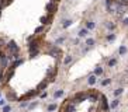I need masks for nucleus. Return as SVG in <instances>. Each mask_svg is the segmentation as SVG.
Masks as SVG:
<instances>
[{
    "instance_id": "obj_32",
    "label": "nucleus",
    "mask_w": 128,
    "mask_h": 112,
    "mask_svg": "<svg viewBox=\"0 0 128 112\" xmlns=\"http://www.w3.org/2000/svg\"><path fill=\"white\" fill-rule=\"evenodd\" d=\"M7 104V100L6 98H0V107H4Z\"/></svg>"
},
{
    "instance_id": "obj_5",
    "label": "nucleus",
    "mask_w": 128,
    "mask_h": 112,
    "mask_svg": "<svg viewBox=\"0 0 128 112\" xmlns=\"http://www.w3.org/2000/svg\"><path fill=\"white\" fill-rule=\"evenodd\" d=\"M47 11H48V13H51V14H55V13L58 11V3H55V1H52V0H49V3L47 4Z\"/></svg>"
},
{
    "instance_id": "obj_30",
    "label": "nucleus",
    "mask_w": 128,
    "mask_h": 112,
    "mask_svg": "<svg viewBox=\"0 0 128 112\" xmlns=\"http://www.w3.org/2000/svg\"><path fill=\"white\" fill-rule=\"evenodd\" d=\"M70 62H72V56H66V58L63 59V65H65V66H68Z\"/></svg>"
},
{
    "instance_id": "obj_21",
    "label": "nucleus",
    "mask_w": 128,
    "mask_h": 112,
    "mask_svg": "<svg viewBox=\"0 0 128 112\" xmlns=\"http://www.w3.org/2000/svg\"><path fill=\"white\" fill-rule=\"evenodd\" d=\"M58 108H59V107H58V104H55V102H54V104H49V105L47 107V111H48V112H54V111H56Z\"/></svg>"
},
{
    "instance_id": "obj_20",
    "label": "nucleus",
    "mask_w": 128,
    "mask_h": 112,
    "mask_svg": "<svg viewBox=\"0 0 128 112\" xmlns=\"http://www.w3.org/2000/svg\"><path fill=\"white\" fill-rule=\"evenodd\" d=\"M117 58H111V59H109V62H107V67H114L116 65H117Z\"/></svg>"
},
{
    "instance_id": "obj_13",
    "label": "nucleus",
    "mask_w": 128,
    "mask_h": 112,
    "mask_svg": "<svg viewBox=\"0 0 128 112\" xmlns=\"http://www.w3.org/2000/svg\"><path fill=\"white\" fill-rule=\"evenodd\" d=\"M86 28H87L89 31L94 29V28H96V22H94L93 20H87V21H86Z\"/></svg>"
},
{
    "instance_id": "obj_9",
    "label": "nucleus",
    "mask_w": 128,
    "mask_h": 112,
    "mask_svg": "<svg viewBox=\"0 0 128 112\" xmlns=\"http://www.w3.org/2000/svg\"><path fill=\"white\" fill-rule=\"evenodd\" d=\"M87 35H89V29H87L86 27L80 28L79 32H78V38H87Z\"/></svg>"
},
{
    "instance_id": "obj_16",
    "label": "nucleus",
    "mask_w": 128,
    "mask_h": 112,
    "mask_svg": "<svg viewBox=\"0 0 128 112\" xmlns=\"http://www.w3.org/2000/svg\"><path fill=\"white\" fill-rule=\"evenodd\" d=\"M94 43H96V39H94V38H86V41H85V45H87V46H90V48H93Z\"/></svg>"
},
{
    "instance_id": "obj_6",
    "label": "nucleus",
    "mask_w": 128,
    "mask_h": 112,
    "mask_svg": "<svg viewBox=\"0 0 128 112\" xmlns=\"http://www.w3.org/2000/svg\"><path fill=\"white\" fill-rule=\"evenodd\" d=\"M48 84H49V81H48V80H42V81L38 84V87H37L38 93H44V91L48 88Z\"/></svg>"
},
{
    "instance_id": "obj_1",
    "label": "nucleus",
    "mask_w": 128,
    "mask_h": 112,
    "mask_svg": "<svg viewBox=\"0 0 128 112\" xmlns=\"http://www.w3.org/2000/svg\"><path fill=\"white\" fill-rule=\"evenodd\" d=\"M6 51L8 53H20V46L14 42V41H10L7 45H6Z\"/></svg>"
},
{
    "instance_id": "obj_3",
    "label": "nucleus",
    "mask_w": 128,
    "mask_h": 112,
    "mask_svg": "<svg viewBox=\"0 0 128 112\" xmlns=\"http://www.w3.org/2000/svg\"><path fill=\"white\" fill-rule=\"evenodd\" d=\"M89 93V101L90 102H97V101H100V93L99 91H96V90H89L87 91Z\"/></svg>"
},
{
    "instance_id": "obj_2",
    "label": "nucleus",
    "mask_w": 128,
    "mask_h": 112,
    "mask_svg": "<svg viewBox=\"0 0 128 112\" xmlns=\"http://www.w3.org/2000/svg\"><path fill=\"white\" fill-rule=\"evenodd\" d=\"M41 24L45 27V25H51L52 24V21H54V14H51V13H47L45 15H42L41 17Z\"/></svg>"
},
{
    "instance_id": "obj_11",
    "label": "nucleus",
    "mask_w": 128,
    "mask_h": 112,
    "mask_svg": "<svg viewBox=\"0 0 128 112\" xmlns=\"http://www.w3.org/2000/svg\"><path fill=\"white\" fill-rule=\"evenodd\" d=\"M120 102H121V101H120V98H114V100L111 101V104H110V109H113V111H114V109H117V108L120 107Z\"/></svg>"
},
{
    "instance_id": "obj_14",
    "label": "nucleus",
    "mask_w": 128,
    "mask_h": 112,
    "mask_svg": "<svg viewBox=\"0 0 128 112\" xmlns=\"http://www.w3.org/2000/svg\"><path fill=\"white\" fill-rule=\"evenodd\" d=\"M103 73H104V69H103L101 66H96L94 70H93V74H94V76H101Z\"/></svg>"
},
{
    "instance_id": "obj_15",
    "label": "nucleus",
    "mask_w": 128,
    "mask_h": 112,
    "mask_svg": "<svg viewBox=\"0 0 128 112\" xmlns=\"http://www.w3.org/2000/svg\"><path fill=\"white\" fill-rule=\"evenodd\" d=\"M104 25H106V28H107L109 31H114V29H116V27H117L113 21H106V24H104Z\"/></svg>"
},
{
    "instance_id": "obj_31",
    "label": "nucleus",
    "mask_w": 128,
    "mask_h": 112,
    "mask_svg": "<svg viewBox=\"0 0 128 112\" xmlns=\"http://www.w3.org/2000/svg\"><path fill=\"white\" fill-rule=\"evenodd\" d=\"M121 22H123V25H124V27H128V15L123 18V21H121Z\"/></svg>"
},
{
    "instance_id": "obj_28",
    "label": "nucleus",
    "mask_w": 128,
    "mask_h": 112,
    "mask_svg": "<svg viewBox=\"0 0 128 112\" xmlns=\"http://www.w3.org/2000/svg\"><path fill=\"white\" fill-rule=\"evenodd\" d=\"M11 109H13V107L8 105V104H6V105L1 108V112H11Z\"/></svg>"
},
{
    "instance_id": "obj_36",
    "label": "nucleus",
    "mask_w": 128,
    "mask_h": 112,
    "mask_svg": "<svg viewBox=\"0 0 128 112\" xmlns=\"http://www.w3.org/2000/svg\"><path fill=\"white\" fill-rule=\"evenodd\" d=\"M0 98H1V93H0Z\"/></svg>"
},
{
    "instance_id": "obj_19",
    "label": "nucleus",
    "mask_w": 128,
    "mask_h": 112,
    "mask_svg": "<svg viewBox=\"0 0 128 112\" xmlns=\"http://www.w3.org/2000/svg\"><path fill=\"white\" fill-rule=\"evenodd\" d=\"M23 63H24V59H21V58H20V59H17V60H13V63H11V66H13V67L16 69V67H18V66H21Z\"/></svg>"
},
{
    "instance_id": "obj_17",
    "label": "nucleus",
    "mask_w": 128,
    "mask_h": 112,
    "mask_svg": "<svg viewBox=\"0 0 128 112\" xmlns=\"http://www.w3.org/2000/svg\"><path fill=\"white\" fill-rule=\"evenodd\" d=\"M116 38H117V34H114V32H110L109 35H106V41L107 42H113Z\"/></svg>"
},
{
    "instance_id": "obj_37",
    "label": "nucleus",
    "mask_w": 128,
    "mask_h": 112,
    "mask_svg": "<svg viewBox=\"0 0 128 112\" xmlns=\"http://www.w3.org/2000/svg\"><path fill=\"white\" fill-rule=\"evenodd\" d=\"M127 73H128V70H127Z\"/></svg>"
},
{
    "instance_id": "obj_12",
    "label": "nucleus",
    "mask_w": 128,
    "mask_h": 112,
    "mask_svg": "<svg viewBox=\"0 0 128 112\" xmlns=\"http://www.w3.org/2000/svg\"><path fill=\"white\" fill-rule=\"evenodd\" d=\"M128 53V48L125 45H121L120 48H118V56H125Z\"/></svg>"
},
{
    "instance_id": "obj_7",
    "label": "nucleus",
    "mask_w": 128,
    "mask_h": 112,
    "mask_svg": "<svg viewBox=\"0 0 128 112\" xmlns=\"http://www.w3.org/2000/svg\"><path fill=\"white\" fill-rule=\"evenodd\" d=\"M6 100H7V101H10V102H14V101H20V98L17 97V94H14L13 91H8V93L6 94Z\"/></svg>"
},
{
    "instance_id": "obj_35",
    "label": "nucleus",
    "mask_w": 128,
    "mask_h": 112,
    "mask_svg": "<svg viewBox=\"0 0 128 112\" xmlns=\"http://www.w3.org/2000/svg\"><path fill=\"white\" fill-rule=\"evenodd\" d=\"M1 10H3V8H0V17H1Z\"/></svg>"
},
{
    "instance_id": "obj_33",
    "label": "nucleus",
    "mask_w": 128,
    "mask_h": 112,
    "mask_svg": "<svg viewBox=\"0 0 128 112\" xmlns=\"http://www.w3.org/2000/svg\"><path fill=\"white\" fill-rule=\"evenodd\" d=\"M47 95H48V93H47V91H44V93H41V94H39V98H41V100H44V98H47Z\"/></svg>"
},
{
    "instance_id": "obj_23",
    "label": "nucleus",
    "mask_w": 128,
    "mask_h": 112,
    "mask_svg": "<svg viewBox=\"0 0 128 112\" xmlns=\"http://www.w3.org/2000/svg\"><path fill=\"white\" fill-rule=\"evenodd\" d=\"M72 22H73L72 20H65V21L62 22V28H69V27L72 25Z\"/></svg>"
},
{
    "instance_id": "obj_29",
    "label": "nucleus",
    "mask_w": 128,
    "mask_h": 112,
    "mask_svg": "<svg viewBox=\"0 0 128 112\" xmlns=\"http://www.w3.org/2000/svg\"><path fill=\"white\" fill-rule=\"evenodd\" d=\"M28 105H30V101H21L20 108H21V109H24V108H28Z\"/></svg>"
},
{
    "instance_id": "obj_18",
    "label": "nucleus",
    "mask_w": 128,
    "mask_h": 112,
    "mask_svg": "<svg viewBox=\"0 0 128 112\" xmlns=\"http://www.w3.org/2000/svg\"><path fill=\"white\" fill-rule=\"evenodd\" d=\"M28 53H30V59H34V58H37V56L39 55V49H32V51H28Z\"/></svg>"
},
{
    "instance_id": "obj_22",
    "label": "nucleus",
    "mask_w": 128,
    "mask_h": 112,
    "mask_svg": "<svg viewBox=\"0 0 128 112\" xmlns=\"http://www.w3.org/2000/svg\"><path fill=\"white\" fill-rule=\"evenodd\" d=\"M123 93H124V88H123V87H118V88H116V90H114V93H113V94H114V97H116V98H118Z\"/></svg>"
},
{
    "instance_id": "obj_8",
    "label": "nucleus",
    "mask_w": 128,
    "mask_h": 112,
    "mask_svg": "<svg viewBox=\"0 0 128 112\" xmlns=\"http://www.w3.org/2000/svg\"><path fill=\"white\" fill-rule=\"evenodd\" d=\"M63 95H65V90L58 88V90H55V93L52 94V98H54V100H59V98H62Z\"/></svg>"
},
{
    "instance_id": "obj_24",
    "label": "nucleus",
    "mask_w": 128,
    "mask_h": 112,
    "mask_svg": "<svg viewBox=\"0 0 128 112\" xmlns=\"http://www.w3.org/2000/svg\"><path fill=\"white\" fill-rule=\"evenodd\" d=\"M42 31H45V28H44V25H39V27H37V28H35V31H34L35 34H34V35H37V36H38Z\"/></svg>"
},
{
    "instance_id": "obj_27",
    "label": "nucleus",
    "mask_w": 128,
    "mask_h": 112,
    "mask_svg": "<svg viewBox=\"0 0 128 112\" xmlns=\"http://www.w3.org/2000/svg\"><path fill=\"white\" fill-rule=\"evenodd\" d=\"M38 104H39L38 101H34V102H30V105H28V108H27V111H32V109H34V108H35V107H37Z\"/></svg>"
},
{
    "instance_id": "obj_10",
    "label": "nucleus",
    "mask_w": 128,
    "mask_h": 112,
    "mask_svg": "<svg viewBox=\"0 0 128 112\" xmlns=\"http://www.w3.org/2000/svg\"><path fill=\"white\" fill-rule=\"evenodd\" d=\"M96 83H97V76L90 74V76L87 77V84H89L90 87H93V86H96Z\"/></svg>"
},
{
    "instance_id": "obj_25",
    "label": "nucleus",
    "mask_w": 128,
    "mask_h": 112,
    "mask_svg": "<svg viewBox=\"0 0 128 112\" xmlns=\"http://www.w3.org/2000/svg\"><path fill=\"white\" fill-rule=\"evenodd\" d=\"M65 39H66V36H59V38H56L55 45H56V46H58V45H62V43L65 42Z\"/></svg>"
},
{
    "instance_id": "obj_34",
    "label": "nucleus",
    "mask_w": 128,
    "mask_h": 112,
    "mask_svg": "<svg viewBox=\"0 0 128 112\" xmlns=\"http://www.w3.org/2000/svg\"><path fill=\"white\" fill-rule=\"evenodd\" d=\"M52 1H55V3H59V1H61V0H52Z\"/></svg>"
},
{
    "instance_id": "obj_26",
    "label": "nucleus",
    "mask_w": 128,
    "mask_h": 112,
    "mask_svg": "<svg viewBox=\"0 0 128 112\" xmlns=\"http://www.w3.org/2000/svg\"><path fill=\"white\" fill-rule=\"evenodd\" d=\"M101 87H107V86H110L111 84V79H104V80H101Z\"/></svg>"
},
{
    "instance_id": "obj_4",
    "label": "nucleus",
    "mask_w": 128,
    "mask_h": 112,
    "mask_svg": "<svg viewBox=\"0 0 128 112\" xmlns=\"http://www.w3.org/2000/svg\"><path fill=\"white\" fill-rule=\"evenodd\" d=\"M39 45H41V39L38 36H35L31 42H28V51H32V49H39Z\"/></svg>"
}]
</instances>
